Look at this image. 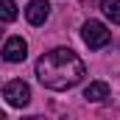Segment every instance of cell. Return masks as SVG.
Here are the masks:
<instances>
[{
	"label": "cell",
	"instance_id": "obj_1",
	"mask_svg": "<svg viewBox=\"0 0 120 120\" xmlns=\"http://www.w3.org/2000/svg\"><path fill=\"white\" fill-rule=\"evenodd\" d=\"M87 75V67L84 61L78 59L75 50L70 48H53L48 53H42L39 61H36V78L42 87L53 92H64L73 90L75 84H81Z\"/></svg>",
	"mask_w": 120,
	"mask_h": 120
},
{
	"label": "cell",
	"instance_id": "obj_2",
	"mask_svg": "<svg viewBox=\"0 0 120 120\" xmlns=\"http://www.w3.org/2000/svg\"><path fill=\"white\" fill-rule=\"evenodd\" d=\"M81 39H84V45H87L90 50H101V48L109 45L112 34H109V28H106L101 20H87L84 28H81Z\"/></svg>",
	"mask_w": 120,
	"mask_h": 120
},
{
	"label": "cell",
	"instance_id": "obj_3",
	"mask_svg": "<svg viewBox=\"0 0 120 120\" xmlns=\"http://www.w3.org/2000/svg\"><path fill=\"white\" fill-rule=\"evenodd\" d=\"M3 98H6L8 106H28V101H31V87L25 84V81L14 78V81H8V84L3 87Z\"/></svg>",
	"mask_w": 120,
	"mask_h": 120
},
{
	"label": "cell",
	"instance_id": "obj_4",
	"mask_svg": "<svg viewBox=\"0 0 120 120\" xmlns=\"http://www.w3.org/2000/svg\"><path fill=\"white\" fill-rule=\"evenodd\" d=\"M28 56V42L22 36H8L3 45V59L6 61H22Z\"/></svg>",
	"mask_w": 120,
	"mask_h": 120
},
{
	"label": "cell",
	"instance_id": "obj_5",
	"mask_svg": "<svg viewBox=\"0 0 120 120\" xmlns=\"http://www.w3.org/2000/svg\"><path fill=\"white\" fill-rule=\"evenodd\" d=\"M48 17H50V3L48 0H31L25 6V20L31 25H45Z\"/></svg>",
	"mask_w": 120,
	"mask_h": 120
},
{
	"label": "cell",
	"instance_id": "obj_6",
	"mask_svg": "<svg viewBox=\"0 0 120 120\" xmlns=\"http://www.w3.org/2000/svg\"><path fill=\"white\" fill-rule=\"evenodd\" d=\"M103 98H109V84L106 81H92L84 90V101H90V103H101Z\"/></svg>",
	"mask_w": 120,
	"mask_h": 120
},
{
	"label": "cell",
	"instance_id": "obj_7",
	"mask_svg": "<svg viewBox=\"0 0 120 120\" xmlns=\"http://www.w3.org/2000/svg\"><path fill=\"white\" fill-rule=\"evenodd\" d=\"M0 17H3V22H11L17 17V3L14 0H0Z\"/></svg>",
	"mask_w": 120,
	"mask_h": 120
},
{
	"label": "cell",
	"instance_id": "obj_8",
	"mask_svg": "<svg viewBox=\"0 0 120 120\" xmlns=\"http://www.w3.org/2000/svg\"><path fill=\"white\" fill-rule=\"evenodd\" d=\"M106 17L115 22V25H120V0H112V3H106Z\"/></svg>",
	"mask_w": 120,
	"mask_h": 120
}]
</instances>
